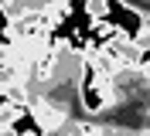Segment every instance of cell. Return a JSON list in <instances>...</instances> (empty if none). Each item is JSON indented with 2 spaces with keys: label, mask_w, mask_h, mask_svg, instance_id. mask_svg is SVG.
<instances>
[{
  "label": "cell",
  "mask_w": 150,
  "mask_h": 136,
  "mask_svg": "<svg viewBox=\"0 0 150 136\" xmlns=\"http://www.w3.org/2000/svg\"><path fill=\"white\" fill-rule=\"evenodd\" d=\"M79 99H82V109H89V112H103V109H106V92H103V85L79 89Z\"/></svg>",
  "instance_id": "cell-1"
}]
</instances>
